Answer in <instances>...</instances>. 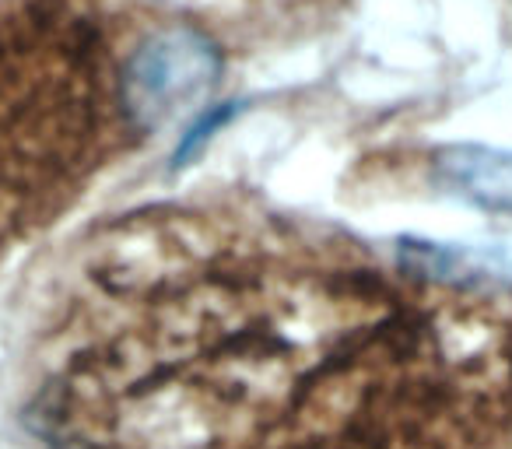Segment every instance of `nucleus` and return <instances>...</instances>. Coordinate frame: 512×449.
I'll list each match as a JSON object with an SVG mask.
<instances>
[{
  "instance_id": "nucleus-2",
  "label": "nucleus",
  "mask_w": 512,
  "mask_h": 449,
  "mask_svg": "<svg viewBox=\"0 0 512 449\" xmlns=\"http://www.w3.org/2000/svg\"><path fill=\"white\" fill-rule=\"evenodd\" d=\"M218 78V50L193 29H162L130 46L123 67V102L137 134L162 127L169 116L207 92Z\"/></svg>"
},
{
  "instance_id": "nucleus-4",
  "label": "nucleus",
  "mask_w": 512,
  "mask_h": 449,
  "mask_svg": "<svg viewBox=\"0 0 512 449\" xmlns=\"http://www.w3.org/2000/svg\"><path fill=\"white\" fill-rule=\"evenodd\" d=\"M228 116H232V106H228V109H221V113H214V116H204V120H200L197 127H193L190 134H186L183 148L176 151V162H179V158H186V155H190V151H197L200 144H204L207 137H211V130H214V127H221V123H225Z\"/></svg>"
},
{
  "instance_id": "nucleus-3",
  "label": "nucleus",
  "mask_w": 512,
  "mask_h": 449,
  "mask_svg": "<svg viewBox=\"0 0 512 449\" xmlns=\"http://www.w3.org/2000/svg\"><path fill=\"white\" fill-rule=\"evenodd\" d=\"M439 179L481 207H512V151L484 144H456L435 158Z\"/></svg>"
},
{
  "instance_id": "nucleus-1",
  "label": "nucleus",
  "mask_w": 512,
  "mask_h": 449,
  "mask_svg": "<svg viewBox=\"0 0 512 449\" xmlns=\"http://www.w3.org/2000/svg\"><path fill=\"white\" fill-rule=\"evenodd\" d=\"M127 53L99 0H0V257L57 221L137 134Z\"/></svg>"
}]
</instances>
